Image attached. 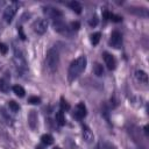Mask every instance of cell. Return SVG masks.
Instances as JSON below:
<instances>
[{
  "label": "cell",
  "mask_w": 149,
  "mask_h": 149,
  "mask_svg": "<svg viewBox=\"0 0 149 149\" xmlns=\"http://www.w3.org/2000/svg\"><path fill=\"white\" fill-rule=\"evenodd\" d=\"M87 65V58L85 56H79L74 61L71 62L69 70H68V79L69 81H73L76 78H78L81 72L85 70Z\"/></svg>",
  "instance_id": "cell-1"
},
{
  "label": "cell",
  "mask_w": 149,
  "mask_h": 149,
  "mask_svg": "<svg viewBox=\"0 0 149 149\" xmlns=\"http://www.w3.org/2000/svg\"><path fill=\"white\" fill-rule=\"evenodd\" d=\"M59 64V54L56 48H50L45 55V68L49 72H55Z\"/></svg>",
  "instance_id": "cell-2"
},
{
  "label": "cell",
  "mask_w": 149,
  "mask_h": 149,
  "mask_svg": "<svg viewBox=\"0 0 149 149\" xmlns=\"http://www.w3.org/2000/svg\"><path fill=\"white\" fill-rule=\"evenodd\" d=\"M19 6H20L19 2H10V3L5 8L2 17H3V20H5L7 23H10V22H12V20L14 19V16H15L17 9H19Z\"/></svg>",
  "instance_id": "cell-3"
},
{
  "label": "cell",
  "mask_w": 149,
  "mask_h": 149,
  "mask_svg": "<svg viewBox=\"0 0 149 149\" xmlns=\"http://www.w3.org/2000/svg\"><path fill=\"white\" fill-rule=\"evenodd\" d=\"M14 63H15V66L17 68L19 71L24 72L27 70V62H26L22 52L20 50L17 51V49L14 50Z\"/></svg>",
  "instance_id": "cell-4"
},
{
  "label": "cell",
  "mask_w": 149,
  "mask_h": 149,
  "mask_svg": "<svg viewBox=\"0 0 149 149\" xmlns=\"http://www.w3.org/2000/svg\"><path fill=\"white\" fill-rule=\"evenodd\" d=\"M52 27H54V29H55L57 33H59V34H62V35H66V36H70V35H71V30H70V28L66 26V23L63 22L62 19L54 20V22H52Z\"/></svg>",
  "instance_id": "cell-5"
},
{
  "label": "cell",
  "mask_w": 149,
  "mask_h": 149,
  "mask_svg": "<svg viewBox=\"0 0 149 149\" xmlns=\"http://www.w3.org/2000/svg\"><path fill=\"white\" fill-rule=\"evenodd\" d=\"M43 13H44L48 17H50V19H52V20H58V19H62V17H63L62 10H59V9L56 8V7H51V6H45V7H43Z\"/></svg>",
  "instance_id": "cell-6"
},
{
  "label": "cell",
  "mask_w": 149,
  "mask_h": 149,
  "mask_svg": "<svg viewBox=\"0 0 149 149\" xmlns=\"http://www.w3.org/2000/svg\"><path fill=\"white\" fill-rule=\"evenodd\" d=\"M48 29V22L44 19H38L33 23V30L37 35H43Z\"/></svg>",
  "instance_id": "cell-7"
},
{
  "label": "cell",
  "mask_w": 149,
  "mask_h": 149,
  "mask_svg": "<svg viewBox=\"0 0 149 149\" xmlns=\"http://www.w3.org/2000/svg\"><path fill=\"white\" fill-rule=\"evenodd\" d=\"M109 44H111V47H113L115 49H119L121 47V44H122V35H121L120 31H118V30L112 31L111 37H109Z\"/></svg>",
  "instance_id": "cell-8"
},
{
  "label": "cell",
  "mask_w": 149,
  "mask_h": 149,
  "mask_svg": "<svg viewBox=\"0 0 149 149\" xmlns=\"http://www.w3.org/2000/svg\"><path fill=\"white\" fill-rule=\"evenodd\" d=\"M86 106L84 102H79L76 108H74V112H73V118H76L77 120H83L85 116H86Z\"/></svg>",
  "instance_id": "cell-9"
},
{
  "label": "cell",
  "mask_w": 149,
  "mask_h": 149,
  "mask_svg": "<svg viewBox=\"0 0 149 149\" xmlns=\"http://www.w3.org/2000/svg\"><path fill=\"white\" fill-rule=\"evenodd\" d=\"M28 125L29 127L35 130L37 129V126H38V115H37V112L36 111H30L29 114H28Z\"/></svg>",
  "instance_id": "cell-10"
},
{
  "label": "cell",
  "mask_w": 149,
  "mask_h": 149,
  "mask_svg": "<svg viewBox=\"0 0 149 149\" xmlns=\"http://www.w3.org/2000/svg\"><path fill=\"white\" fill-rule=\"evenodd\" d=\"M102 57H104V61H105V64H106L107 69L108 70H114L115 66H116V61L113 57V55H111L109 52H104Z\"/></svg>",
  "instance_id": "cell-11"
},
{
  "label": "cell",
  "mask_w": 149,
  "mask_h": 149,
  "mask_svg": "<svg viewBox=\"0 0 149 149\" xmlns=\"http://www.w3.org/2000/svg\"><path fill=\"white\" fill-rule=\"evenodd\" d=\"M81 134H83V137H84V140L87 142V143H90V142H92L93 141V139H94V135H93V133H92V130L86 126V125H84L83 127H81Z\"/></svg>",
  "instance_id": "cell-12"
},
{
  "label": "cell",
  "mask_w": 149,
  "mask_h": 149,
  "mask_svg": "<svg viewBox=\"0 0 149 149\" xmlns=\"http://www.w3.org/2000/svg\"><path fill=\"white\" fill-rule=\"evenodd\" d=\"M135 77H136V79H137L139 81H141V83H143V84H147V83H148V74H147L143 70H137V71L135 72Z\"/></svg>",
  "instance_id": "cell-13"
},
{
  "label": "cell",
  "mask_w": 149,
  "mask_h": 149,
  "mask_svg": "<svg viewBox=\"0 0 149 149\" xmlns=\"http://www.w3.org/2000/svg\"><path fill=\"white\" fill-rule=\"evenodd\" d=\"M68 6H69L73 12H76L77 14H80V13H81L83 7H81V5H80L78 1H71V2L68 3Z\"/></svg>",
  "instance_id": "cell-14"
},
{
  "label": "cell",
  "mask_w": 149,
  "mask_h": 149,
  "mask_svg": "<svg viewBox=\"0 0 149 149\" xmlns=\"http://www.w3.org/2000/svg\"><path fill=\"white\" fill-rule=\"evenodd\" d=\"M41 142L44 146H50V144L54 143V137L50 134H44V135L41 136Z\"/></svg>",
  "instance_id": "cell-15"
},
{
  "label": "cell",
  "mask_w": 149,
  "mask_h": 149,
  "mask_svg": "<svg viewBox=\"0 0 149 149\" xmlns=\"http://www.w3.org/2000/svg\"><path fill=\"white\" fill-rule=\"evenodd\" d=\"M55 120H56V122H57L59 126H64V125H65V116H64L63 111H58V112L56 113Z\"/></svg>",
  "instance_id": "cell-16"
},
{
  "label": "cell",
  "mask_w": 149,
  "mask_h": 149,
  "mask_svg": "<svg viewBox=\"0 0 149 149\" xmlns=\"http://www.w3.org/2000/svg\"><path fill=\"white\" fill-rule=\"evenodd\" d=\"M13 92H14L17 97H20V98L24 97V94H26V91H24V88H23L21 85H14V86H13Z\"/></svg>",
  "instance_id": "cell-17"
},
{
  "label": "cell",
  "mask_w": 149,
  "mask_h": 149,
  "mask_svg": "<svg viewBox=\"0 0 149 149\" xmlns=\"http://www.w3.org/2000/svg\"><path fill=\"white\" fill-rule=\"evenodd\" d=\"M93 72H94L95 76L101 77V76L104 74V68H102V65L99 64V63H95L94 66H93Z\"/></svg>",
  "instance_id": "cell-18"
},
{
  "label": "cell",
  "mask_w": 149,
  "mask_h": 149,
  "mask_svg": "<svg viewBox=\"0 0 149 149\" xmlns=\"http://www.w3.org/2000/svg\"><path fill=\"white\" fill-rule=\"evenodd\" d=\"M0 91L3 93H7L9 91V84L6 79H0Z\"/></svg>",
  "instance_id": "cell-19"
},
{
  "label": "cell",
  "mask_w": 149,
  "mask_h": 149,
  "mask_svg": "<svg viewBox=\"0 0 149 149\" xmlns=\"http://www.w3.org/2000/svg\"><path fill=\"white\" fill-rule=\"evenodd\" d=\"M97 149H116L113 144H111V143H108V142H105V141H101V142H99V144H98V148Z\"/></svg>",
  "instance_id": "cell-20"
},
{
  "label": "cell",
  "mask_w": 149,
  "mask_h": 149,
  "mask_svg": "<svg viewBox=\"0 0 149 149\" xmlns=\"http://www.w3.org/2000/svg\"><path fill=\"white\" fill-rule=\"evenodd\" d=\"M8 107H9V109L12 111V112H19V109H20V105L16 102V101H14V100H10V101H8Z\"/></svg>",
  "instance_id": "cell-21"
},
{
  "label": "cell",
  "mask_w": 149,
  "mask_h": 149,
  "mask_svg": "<svg viewBox=\"0 0 149 149\" xmlns=\"http://www.w3.org/2000/svg\"><path fill=\"white\" fill-rule=\"evenodd\" d=\"M135 9H137V10H134L133 8H129V12L135 13V14L141 15V16H147V15H148V12H147L146 8H135Z\"/></svg>",
  "instance_id": "cell-22"
},
{
  "label": "cell",
  "mask_w": 149,
  "mask_h": 149,
  "mask_svg": "<svg viewBox=\"0 0 149 149\" xmlns=\"http://www.w3.org/2000/svg\"><path fill=\"white\" fill-rule=\"evenodd\" d=\"M100 37H101V34H100V33H94V34H92V35H91V43H92L93 45H97V44L99 43V41H100Z\"/></svg>",
  "instance_id": "cell-23"
},
{
  "label": "cell",
  "mask_w": 149,
  "mask_h": 149,
  "mask_svg": "<svg viewBox=\"0 0 149 149\" xmlns=\"http://www.w3.org/2000/svg\"><path fill=\"white\" fill-rule=\"evenodd\" d=\"M28 102L31 105H38V104H41V99L38 97H29Z\"/></svg>",
  "instance_id": "cell-24"
},
{
  "label": "cell",
  "mask_w": 149,
  "mask_h": 149,
  "mask_svg": "<svg viewBox=\"0 0 149 149\" xmlns=\"http://www.w3.org/2000/svg\"><path fill=\"white\" fill-rule=\"evenodd\" d=\"M61 108H62L61 111H63V112H64V111H69V109H70V105L64 100V98H62V99H61Z\"/></svg>",
  "instance_id": "cell-25"
},
{
  "label": "cell",
  "mask_w": 149,
  "mask_h": 149,
  "mask_svg": "<svg viewBox=\"0 0 149 149\" xmlns=\"http://www.w3.org/2000/svg\"><path fill=\"white\" fill-rule=\"evenodd\" d=\"M80 28V23L78 21H73L70 23V30H78Z\"/></svg>",
  "instance_id": "cell-26"
},
{
  "label": "cell",
  "mask_w": 149,
  "mask_h": 149,
  "mask_svg": "<svg viewBox=\"0 0 149 149\" xmlns=\"http://www.w3.org/2000/svg\"><path fill=\"white\" fill-rule=\"evenodd\" d=\"M109 20H112V21H114V22H121V21H122V17L119 16V15H115V14L111 13V15H109Z\"/></svg>",
  "instance_id": "cell-27"
},
{
  "label": "cell",
  "mask_w": 149,
  "mask_h": 149,
  "mask_svg": "<svg viewBox=\"0 0 149 149\" xmlns=\"http://www.w3.org/2000/svg\"><path fill=\"white\" fill-rule=\"evenodd\" d=\"M0 52L2 55H6L8 52V47L5 44V43H0Z\"/></svg>",
  "instance_id": "cell-28"
},
{
  "label": "cell",
  "mask_w": 149,
  "mask_h": 149,
  "mask_svg": "<svg viewBox=\"0 0 149 149\" xmlns=\"http://www.w3.org/2000/svg\"><path fill=\"white\" fill-rule=\"evenodd\" d=\"M88 23H90V26H91V27H95V26H97V23H98V19H97V16H93V17L90 20V22H88Z\"/></svg>",
  "instance_id": "cell-29"
},
{
  "label": "cell",
  "mask_w": 149,
  "mask_h": 149,
  "mask_svg": "<svg viewBox=\"0 0 149 149\" xmlns=\"http://www.w3.org/2000/svg\"><path fill=\"white\" fill-rule=\"evenodd\" d=\"M19 33H20V35H21V38H22V40H24V38H26V36H24V34H23V31H22V28H21V27H19Z\"/></svg>",
  "instance_id": "cell-30"
},
{
  "label": "cell",
  "mask_w": 149,
  "mask_h": 149,
  "mask_svg": "<svg viewBox=\"0 0 149 149\" xmlns=\"http://www.w3.org/2000/svg\"><path fill=\"white\" fill-rule=\"evenodd\" d=\"M44 148V144H42V146H37L36 147V149H43Z\"/></svg>",
  "instance_id": "cell-31"
},
{
  "label": "cell",
  "mask_w": 149,
  "mask_h": 149,
  "mask_svg": "<svg viewBox=\"0 0 149 149\" xmlns=\"http://www.w3.org/2000/svg\"><path fill=\"white\" fill-rule=\"evenodd\" d=\"M144 133L148 135V126H146V127H144Z\"/></svg>",
  "instance_id": "cell-32"
}]
</instances>
